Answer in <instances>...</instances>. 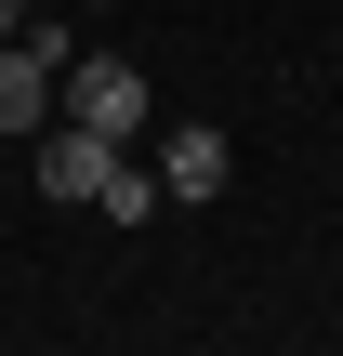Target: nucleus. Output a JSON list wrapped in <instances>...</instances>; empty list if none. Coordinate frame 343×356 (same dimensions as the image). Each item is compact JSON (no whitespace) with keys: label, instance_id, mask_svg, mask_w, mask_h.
I'll list each match as a JSON object with an SVG mask.
<instances>
[{"label":"nucleus","instance_id":"1","mask_svg":"<svg viewBox=\"0 0 343 356\" xmlns=\"http://www.w3.org/2000/svg\"><path fill=\"white\" fill-rule=\"evenodd\" d=\"M119 159H132L119 132H93V119H66V106H53V132H40V198H53V211H93Z\"/></svg>","mask_w":343,"mask_h":356},{"label":"nucleus","instance_id":"2","mask_svg":"<svg viewBox=\"0 0 343 356\" xmlns=\"http://www.w3.org/2000/svg\"><path fill=\"white\" fill-rule=\"evenodd\" d=\"M66 119L145 145V119H159V106H145V66H132V53H79V66H66Z\"/></svg>","mask_w":343,"mask_h":356},{"label":"nucleus","instance_id":"3","mask_svg":"<svg viewBox=\"0 0 343 356\" xmlns=\"http://www.w3.org/2000/svg\"><path fill=\"white\" fill-rule=\"evenodd\" d=\"M159 185L198 211V198H225V185H238V145H225L212 119H172V132H159Z\"/></svg>","mask_w":343,"mask_h":356},{"label":"nucleus","instance_id":"4","mask_svg":"<svg viewBox=\"0 0 343 356\" xmlns=\"http://www.w3.org/2000/svg\"><path fill=\"white\" fill-rule=\"evenodd\" d=\"M53 92H66V66L40 53V40H0V132H53Z\"/></svg>","mask_w":343,"mask_h":356},{"label":"nucleus","instance_id":"5","mask_svg":"<svg viewBox=\"0 0 343 356\" xmlns=\"http://www.w3.org/2000/svg\"><path fill=\"white\" fill-rule=\"evenodd\" d=\"M0 40H26V0H0Z\"/></svg>","mask_w":343,"mask_h":356}]
</instances>
